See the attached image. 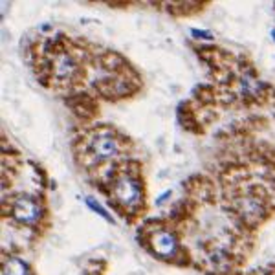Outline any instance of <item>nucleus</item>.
I'll list each match as a JSON object with an SVG mask.
<instances>
[{"label":"nucleus","instance_id":"nucleus-9","mask_svg":"<svg viewBox=\"0 0 275 275\" xmlns=\"http://www.w3.org/2000/svg\"><path fill=\"white\" fill-rule=\"evenodd\" d=\"M84 204L88 206V209H92V211H94V213H97V215H99V216H103V218H105V220H107V222H110V224H114L112 215H110V213H108V211L105 209V207H103L101 204L97 202L96 198H92V197L84 198Z\"/></svg>","mask_w":275,"mask_h":275},{"label":"nucleus","instance_id":"nucleus-4","mask_svg":"<svg viewBox=\"0 0 275 275\" xmlns=\"http://www.w3.org/2000/svg\"><path fill=\"white\" fill-rule=\"evenodd\" d=\"M9 215L13 220L20 222L24 226H35L37 222L42 218V207L41 204L30 197H17L11 202Z\"/></svg>","mask_w":275,"mask_h":275},{"label":"nucleus","instance_id":"nucleus-2","mask_svg":"<svg viewBox=\"0 0 275 275\" xmlns=\"http://www.w3.org/2000/svg\"><path fill=\"white\" fill-rule=\"evenodd\" d=\"M121 141L116 134L108 131H99L88 139V152L96 162H108L120 154Z\"/></svg>","mask_w":275,"mask_h":275},{"label":"nucleus","instance_id":"nucleus-5","mask_svg":"<svg viewBox=\"0 0 275 275\" xmlns=\"http://www.w3.org/2000/svg\"><path fill=\"white\" fill-rule=\"evenodd\" d=\"M149 246L160 259H174L178 253V239L167 229H156L149 235Z\"/></svg>","mask_w":275,"mask_h":275},{"label":"nucleus","instance_id":"nucleus-6","mask_svg":"<svg viewBox=\"0 0 275 275\" xmlns=\"http://www.w3.org/2000/svg\"><path fill=\"white\" fill-rule=\"evenodd\" d=\"M237 211L242 218L248 222H257L264 216V204L261 198L253 197V195H242L237 200Z\"/></svg>","mask_w":275,"mask_h":275},{"label":"nucleus","instance_id":"nucleus-1","mask_svg":"<svg viewBox=\"0 0 275 275\" xmlns=\"http://www.w3.org/2000/svg\"><path fill=\"white\" fill-rule=\"evenodd\" d=\"M110 195L121 207L134 211L143 204V186L132 174H120L110 184Z\"/></svg>","mask_w":275,"mask_h":275},{"label":"nucleus","instance_id":"nucleus-3","mask_svg":"<svg viewBox=\"0 0 275 275\" xmlns=\"http://www.w3.org/2000/svg\"><path fill=\"white\" fill-rule=\"evenodd\" d=\"M50 72H52V77H54L57 83L68 84V83H72V81H75V77H77L79 63L70 52H57V54L52 57Z\"/></svg>","mask_w":275,"mask_h":275},{"label":"nucleus","instance_id":"nucleus-8","mask_svg":"<svg viewBox=\"0 0 275 275\" xmlns=\"http://www.w3.org/2000/svg\"><path fill=\"white\" fill-rule=\"evenodd\" d=\"M261 88H263V83L257 81V79L253 77L251 73H244V75L240 77L239 90H240V94H242V96H246V97L255 96V94L261 92Z\"/></svg>","mask_w":275,"mask_h":275},{"label":"nucleus","instance_id":"nucleus-11","mask_svg":"<svg viewBox=\"0 0 275 275\" xmlns=\"http://www.w3.org/2000/svg\"><path fill=\"white\" fill-rule=\"evenodd\" d=\"M272 37H274V41H275V30H274V31H272Z\"/></svg>","mask_w":275,"mask_h":275},{"label":"nucleus","instance_id":"nucleus-7","mask_svg":"<svg viewBox=\"0 0 275 275\" xmlns=\"http://www.w3.org/2000/svg\"><path fill=\"white\" fill-rule=\"evenodd\" d=\"M2 275H31V270L22 259L6 257L2 264Z\"/></svg>","mask_w":275,"mask_h":275},{"label":"nucleus","instance_id":"nucleus-10","mask_svg":"<svg viewBox=\"0 0 275 275\" xmlns=\"http://www.w3.org/2000/svg\"><path fill=\"white\" fill-rule=\"evenodd\" d=\"M191 35L195 37H202V39H213L209 31H200V30H191Z\"/></svg>","mask_w":275,"mask_h":275}]
</instances>
